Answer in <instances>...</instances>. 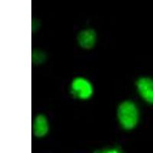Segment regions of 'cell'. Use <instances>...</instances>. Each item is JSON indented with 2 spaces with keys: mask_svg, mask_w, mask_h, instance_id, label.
<instances>
[{
  "mask_svg": "<svg viewBox=\"0 0 153 153\" xmlns=\"http://www.w3.org/2000/svg\"><path fill=\"white\" fill-rule=\"evenodd\" d=\"M117 118L119 125L124 130L135 129L140 120V110L137 103L132 100L121 101L117 106Z\"/></svg>",
  "mask_w": 153,
  "mask_h": 153,
  "instance_id": "6da1fadb",
  "label": "cell"
},
{
  "mask_svg": "<svg viewBox=\"0 0 153 153\" xmlns=\"http://www.w3.org/2000/svg\"><path fill=\"white\" fill-rule=\"evenodd\" d=\"M70 94L76 99L86 100L94 94V88L92 82L85 76H78L72 79L69 87Z\"/></svg>",
  "mask_w": 153,
  "mask_h": 153,
  "instance_id": "7a4b0ae2",
  "label": "cell"
},
{
  "mask_svg": "<svg viewBox=\"0 0 153 153\" xmlns=\"http://www.w3.org/2000/svg\"><path fill=\"white\" fill-rule=\"evenodd\" d=\"M138 94L145 103L153 105V78L151 76H139L136 81Z\"/></svg>",
  "mask_w": 153,
  "mask_h": 153,
  "instance_id": "3957f363",
  "label": "cell"
},
{
  "mask_svg": "<svg viewBox=\"0 0 153 153\" xmlns=\"http://www.w3.org/2000/svg\"><path fill=\"white\" fill-rule=\"evenodd\" d=\"M97 39V32L93 28H87L79 31L76 41L79 46L84 49H91L94 48Z\"/></svg>",
  "mask_w": 153,
  "mask_h": 153,
  "instance_id": "277c9868",
  "label": "cell"
},
{
  "mask_svg": "<svg viewBox=\"0 0 153 153\" xmlns=\"http://www.w3.org/2000/svg\"><path fill=\"white\" fill-rule=\"evenodd\" d=\"M50 129L48 120L44 114L36 115L32 122V132L37 138H42L48 133Z\"/></svg>",
  "mask_w": 153,
  "mask_h": 153,
  "instance_id": "5b68a950",
  "label": "cell"
},
{
  "mask_svg": "<svg viewBox=\"0 0 153 153\" xmlns=\"http://www.w3.org/2000/svg\"><path fill=\"white\" fill-rule=\"evenodd\" d=\"M31 57H32L33 64H36V65H39L41 63L44 62V61L46 58L45 54L42 51L38 50V49H35V50L32 51Z\"/></svg>",
  "mask_w": 153,
  "mask_h": 153,
  "instance_id": "8992f818",
  "label": "cell"
},
{
  "mask_svg": "<svg viewBox=\"0 0 153 153\" xmlns=\"http://www.w3.org/2000/svg\"><path fill=\"white\" fill-rule=\"evenodd\" d=\"M103 153H123V152L118 148H110L103 150Z\"/></svg>",
  "mask_w": 153,
  "mask_h": 153,
  "instance_id": "52a82bcc",
  "label": "cell"
},
{
  "mask_svg": "<svg viewBox=\"0 0 153 153\" xmlns=\"http://www.w3.org/2000/svg\"><path fill=\"white\" fill-rule=\"evenodd\" d=\"M94 153H103V151H102V152H94Z\"/></svg>",
  "mask_w": 153,
  "mask_h": 153,
  "instance_id": "ba28073f",
  "label": "cell"
}]
</instances>
